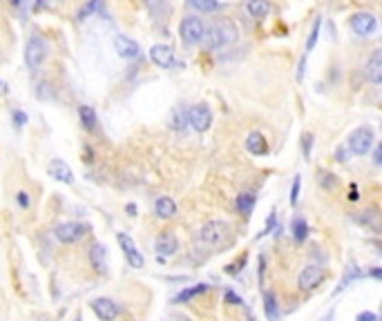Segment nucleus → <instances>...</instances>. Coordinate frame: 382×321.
Instances as JSON below:
<instances>
[{
  "label": "nucleus",
  "instance_id": "nucleus-1",
  "mask_svg": "<svg viewBox=\"0 0 382 321\" xmlns=\"http://www.w3.org/2000/svg\"><path fill=\"white\" fill-rule=\"evenodd\" d=\"M237 38V27L232 25L230 20H217L212 22L210 27H206L204 29V45H206V49L210 51H217V49H224V47H228L232 40Z\"/></svg>",
  "mask_w": 382,
  "mask_h": 321
},
{
  "label": "nucleus",
  "instance_id": "nucleus-2",
  "mask_svg": "<svg viewBox=\"0 0 382 321\" xmlns=\"http://www.w3.org/2000/svg\"><path fill=\"white\" fill-rule=\"evenodd\" d=\"M230 237V225L222 219H212V221H206L199 228L197 232V246L206 248V250H217L219 246L226 243V239Z\"/></svg>",
  "mask_w": 382,
  "mask_h": 321
},
{
  "label": "nucleus",
  "instance_id": "nucleus-3",
  "mask_svg": "<svg viewBox=\"0 0 382 321\" xmlns=\"http://www.w3.org/2000/svg\"><path fill=\"white\" fill-rule=\"evenodd\" d=\"M47 54H50V45L47 40L40 36V33H32L30 40L25 45V65L30 67L32 71L40 69L42 63L47 60Z\"/></svg>",
  "mask_w": 382,
  "mask_h": 321
},
{
  "label": "nucleus",
  "instance_id": "nucleus-4",
  "mask_svg": "<svg viewBox=\"0 0 382 321\" xmlns=\"http://www.w3.org/2000/svg\"><path fill=\"white\" fill-rule=\"evenodd\" d=\"M376 145V134H374V127L369 125H360L356 127L346 138V147L351 154L356 156H364L371 152V147Z\"/></svg>",
  "mask_w": 382,
  "mask_h": 321
},
{
  "label": "nucleus",
  "instance_id": "nucleus-5",
  "mask_svg": "<svg viewBox=\"0 0 382 321\" xmlns=\"http://www.w3.org/2000/svg\"><path fill=\"white\" fill-rule=\"evenodd\" d=\"M204 29H206V25H204L202 18H197V16H186L184 20H181V25H179L181 42H184L186 47L199 45V42H202V38H204Z\"/></svg>",
  "mask_w": 382,
  "mask_h": 321
},
{
  "label": "nucleus",
  "instance_id": "nucleus-6",
  "mask_svg": "<svg viewBox=\"0 0 382 321\" xmlns=\"http://www.w3.org/2000/svg\"><path fill=\"white\" fill-rule=\"evenodd\" d=\"M351 29L358 33V36H374L378 31V18L374 16L371 11H358L351 16L348 20Z\"/></svg>",
  "mask_w": 382,
  "mask_h": 321
},
{
  "label": "nucleus",
  "instance_id": "nucleus-7",
  "mask_svg": "<svg viewBox=\"0 0 382 321\" xmlns=\"http://www.w3.org/2000/svg\"><path fill=\"white\" fill-rule=\"evenodd\" d=\"M324 277H326L324 268H320V266H315V263H311V266H306L302 272H300V277H298V286H300V290L311 292V290H315L320 284H322Z\"/></svg>",
  "mask_w": 382,
  "mask_h": 321
},
{
  "label": "nucleus",
  "instance_id": "nucleus-8",
  "mask_svg": "<svg viewBox=\"0 0 382 321\" xmlns=\"http://www.w3.org/2000/svg\"><path fill=\"white\" fill-rule=\"evenodd\" d=\"M188 123L192 125V129H197V132H206L210 127V123H212V112H210V107L206 103L192 105V107L188 109Z\"/></svg>",
  "mask_w": 382,
  "mask_h": 321
},
{
  "label": "nucleus",
  "instance_id": "nucleus-9",
  "mask_svg": "<svg viewBox=\"0 0 382 321\" xmlns=\"http://www.w3.org/2000/svg\"><path fill=\"white\" fill-rule=\"evenodd\" d=\"M85 230L88 225L83 223H76V221H68V223H60L54 228V234L60 243H76L85 237Z\"/></svg>",
  "mask_w": 382,
  "mask_h": 321
},
{
  "label": "nucleus",
  "instance_id": "nucleus-10",
  "mask_svg": "<svg viewBox=\"0 0 382 321\" xmlns=\"http://www.w3.org/2000/svg\"><path fill=\"white\" fill-rule=\"evenodd\" d=\"M118 246H121L123 255H126L128 263H130L132 268H143L146 266V259H143V255L139 252V248H136V243L132 241V237H128L126 232H118Z\"/></svg>",
  "mask_w": 382,
  "mask_h": 321
},
{
  "label": "nucleus",
  "instance_id": "nucleus-11",
  "mask_svg": "<svg viewBox=\"0 0 382 321\" xmlns=\"http://www.w3.org/2000/svg\"><path fill=\"white\" fill-rule=\"evenodd\" d=\"M114 49H116V54L126 60H136L141 56L139 42L132 40L130 36H123V33H116V36H114Z\"/></svg>",
  "mask_w": 382,
  "mask_h": 321
},
{
  "label": "nucleus",
  "instance_id": "nucleus-12",
  "mask_svg": "<svg viewBox=\"0 0 382 321\" xmlns=\"http://www.w3.org/2000/svg\"><path fill=\"white\" fill-rule=\"evenodd\" d=\"M364 76L371 85H378L382 83V49H374L366 60V67H364Z\"/></svg>",
  "mask_w": 382,
  "mask_h": 321
},
{
  "label": "nucleus",
  "instance_id": "nucleus-13",
  "mask_svg": "<svg viewBox=\"0 0 382 321\" xmlns=\"http://www.w3.org/2000/svg\"><path fill=\"white\" fill-rule=\"evenodd\" d=\"M150 58H152V63L156 67H161V69H170V67H174V63H176L172 47H168V45H152L150 47Z\"/></svg>",
  "mask_w": 382,
  "mask_h": 321
},
{
  "label": "nucleus",
  "instance_id": "nucleus-14",
  "mask_svg": "<svg viewBox=\"0 0 382 321\" xmlns=\"http://www.w3.org/2000/svg\"><path fill=\"white\" fill-rule=\"evenodd\" d=\"M92 310L96 313V317L101 321H114V317H116L118 308L116 304H114L112 299H108V297H98V299L92 301Z\"/></svg>",
  "mask_w": 382,
  "mask_h": 321
},
{
  "label": "nucleus",
  "instance_id": "nucleus-15",
  "mask_svg": "<svg viewBox=\"0 0 382 321\" xmlns=\"http://www.w3.org/2000/svg\"><path fill=\"white\" fill-rule=\"evenodd\" d=\"M154 250H156V255H159L161 259L172 257L174 252L179 250V241H176V237L172 232H164V234H159V239H156Z\"/></svg>",
  "mask_w": 382,
  "mask_h": 321
},
{
  "label": "nucleus",
  "instance_id": "nucleus-16",
  "mask_svg": "<svg viewBox=\"0 0 382 321\" xmlns=\"http://www.w3.org/2000/svg\"><path fill=\"white\" fill-rule=\"evenodd\" d=\"M168 125L170 129H174V132H186L188 129V112H186L184 105H174L172 109H170L168 114Z\"/></svg>",
  "mask_w": 382,
  "mask_h": 321
},
{
  "label": "nucleus",
  "instance_id": "nucleus-17",
  "mask_svg": "<svg viewBox=\"0 0 382 321\" xmlns=\"http://www.w3.org/2000/svg\"><path fill=\"white\" fill-rule=\"evenodd\" d=\"M50 176L56 181H63V183H74V172L70 170V165L60 159H54L50 163Z\"/></svg>",
  "mask_w": 382,
  "mask_h": 321
},
{
  "label": "nucleus",
  "instance_id": "nucleus-18",
  "mask_svg": "<svg viewBox=\"0 0 382 321\" xmlns=\"http://www.w3.org/2000/svg\"><path fill=\"white\" fill-rule=\"evenodd\" d=\"M246 150L250 152L252 156H264L266 152H268V145H266V138L262 132H250L246 136Z\"/></svg>",
  "mask_w": 382,
  "mask_h": 321
},
{
  "label": "nucleus",
  "instance_id": "nucleus-19",
  "mask_svg": "<svg viewBox=\"0 0 382 321\" xmlns=\"http://www.w3.org/2000/svg\"><path fill=\"white\" fill-rule=\"evenodd\" d=\"M90 261H92V266L96 268L101 275L108 272V250H105L101 243H94V246L90 248Z\"/></svg>",
  "mask_w": 382,
  "mask_h": 321
},
{
  "label": "nucleus",
  "instance_id": "nucleus-20",
  "mask_svg": "<svg viewBox=\"0 0 382 321\" xmlns=\"http://www.w3.org/2000/svg\"><path fill=\"white\" fill-rule=\"evenodd\" d=\"M154 214L159 219H172L176 214V203L170 196H159L154 201Z\"/></svg>",
  "mask_w": 382,
  "mask_h": 321
},
{
  "label": "nucleus",
  "instance_id": "nucleus-21",
  "mask_svg": "<svg viewBox=\"0 0 382 321\" xmlns=\"http://www.w3.org/2000/svg\"><path fill=\"white\" fill-rule=\"evenodd\" d=\"M356 219L364 225V228H369L371 232H376V234L380 232V212L376 208H369V210H364V212H358Z\"/></svg>",
  "mask_w": 382,
  "mask_h": 321
},
{
  "label": "nucleus",
  "instance_id": "nucleus-22",
  "mask_svg": "<svg viewBox=\"0 0 382 321\" xmlns=\"http://www.w3.org/2000/svg\"><path fill=\"white\" fill-rule=\"evenodd\" d=\"M246 11H248V16H250V18L262 20V18L268 16L270 2H268V0H246Z\"/></svg>",
  "mask_w": 382,
  "mask_h": 321
},
{
  "label": "nucleus",
  "instance_id": "nucleus-23",
  "mask_svg": "<svg viewBox=\"0 0 382 321\" xmlns=\"http://www.w3.org/2000/svg\"><path fill=\"white\" fill-rule=\"evenodd\" d=\"M78 118H80V125H83V129H88V132H94L96 125H98L96 112H94V107H90V105H80V107H78Z\"/></svg>",
  "mask_w": 382,
  "mask_h": 321
},
{
  "label": "nucleus",
  "instance_id": "nucleus-24",
  "mask_svg": "<svg viewBox=\"0 0 382 321\" xmlns=\"http://www.w3.org/2000/svg\"><path fill=\"white\" fill-rule=\"evenodd\" d=\"M264 313H266V319L268 321H278L280 319L278 297H275V292H270V290L264 292Z\"/></svg>",
  "mask_w": 382,
  "mask_h": 321
},
{
  "label": "nucleus",
  "instance_id": "nucleus-25",
  "mask_svg": "<svg viewBox=\"0 0 382 321\" xmlns=\"http://www.w3.org/2000/svg\"><path fill=\"white\" fill-rule=\"evenodd\" d=\"M255 203H257V194L255 192H242L240 196H237V210H240L244 217H248V214L252 212Z\"/></svg>",
  "mask_w": 382,
  "mask_h": 321
},
{
  "label": "nucleus",
  "instance_id": "nucleus-26",
  "mask_svg": "<svg viewBox=\"0 0 382 321\" xmlns=\"http://www.w3.org/2000/svg\"><path fill=\"white\" fill-rule=\"evenodd\" d=\"M290 232H293V239H295L298 243L306 241V237H308V225H306V221H304L302 217H295L293 221H290Z\"/></svg>",
  "mask_w": 382,
  "mask_h": 321
},
{
  "label": "nucleus",
  "instance_id": "nucleus-27",
  "mask_svg": "<svg viewBox=\"0 0 382 321\" xmlns=\"http://www.w3.org/2000/svg\"><path fill=\"white\" fill-rule=\"evenodd\" d=\"M208 290V286L206 284H197L194 288H188V290H181L179 295H176V299H174V304H188L192 297H197V295H202V292H206Z\"/></svg>",
  "mask_w": 382,
  "mask_h": 321
},
{
  "label": "nucleus",
  "instance_id": "nucleus-28",
  "mask_svg": "<svg viewBox=\"0 0 382 321\" xmlns=\"http://www.w3.org/2000/svg\"><path fill=\"white\" fill-rule=\"evenodd\" d=\"M190 7L202 13H212L219 9V0H190Z\"/></svg>",
  "mask_w": 382,
  "mask_h": 321
},
{
  "label": "nucleus",
  "instance_id": "nucleus-29",
  "mask_svg": "<svg viewBox=\"0 0 382 321\" xmlns=\"http://www.w3.org/2000/svg\"><path fill=\"white\" fill-rule=\"evenodd\" d=\"M360 277H364V272H362V270H360V268H356V266H351V268H348V270H346V275H344V277H342V281H340V286H338V288H336V292H340V290H344V288H346V286H348V284H351V281H353V279H360Z\"/></svg>",
  "mask_w": 382,
  "mask_h": 321
},
{
  "label": "nucleus",
  "instance_id": "nucleus-30",
  "mask_svg": "<svg viewBox=\"0 0 382 321\" xmlns=\"http://www.w3.org/2000/svg\"><path fill=\"white\" fill-rule=\"evenodd\" d=\"M320 25H322V18H315V22H313V29L311 33H308V38H306V51H311L315 45H318V36H320Z\"/></svg>",
  "mask_w": 382,
  "mask_h": 321
},
{
  "label": "nucleus",
  "instance_id": "nucleus-31",
  "mask_svg": "<svg viewBox=\"0 0 382 321\" xmlns=\"http://www.w3.org/2000/svg\"><path fill=\"white\" fill-rule=\"evenodd\" d=\"M300 188H302V176H295L293 179V185H290V196H288V201H290V205H298V201H300Z\"/></svg>",
  "mask_w": 382,
  "mask_h": 321
},
{
  "label": "nucleus",
  "instance_id": "nucleus-32",
  "mask_svg": "<svg viewBox=\"0 0 382 321\" xmlns=\"http://www.w3.org/2000/svg\"><path fill=\"white\" fill-rule=\"evenodd\" d=\"M311 150H313V134L311 132H304L302 134V154L304 159H311Z\"/></svg>",
  "mask_w": 382,
  "mask_h": 321
},
{
  "label": "nucleus",
  "instance_id": "nucleus-33",
  "mask_svg": "<svg viewBox=\"0 0 382 321\" xmlns=\"http://www.w3.org/2000/svg\"><path fill=\"white\" fill-rule=\"evenodd\" d=\"M101 2H103V0H88V4H85V7H83V9H80V11H78V20H83L85 16H90V13H94V11H96L98 7H101Z\"/></svg>",
  "mask_w": 382,
  "mask_h": 321
},
{
  "label": "nucleus",
  "instance_id": "nucleus-34",
  "mask_svg": "<svg viewBox=\"0 0 382 321\" xmlns=\"http://www.w3.org/2000/svg\"><path fill=\"white\" fill-rule=\"evenodd\" d=\"M16 199H18V205H20L22 210H30V208H32V196H30V192L20 190V192L16 194Z\"/></svg>",
  "mask_w": 382,
  "mask_h": 321
},
{
  "label": "nucleus",
  "instance_id": "nucleus-35",
  "mask_svg": "<svg viewBox=\"0 0 382 321\" xmlns=\"http://www.w3.org/2000/svg\"><path fill=\"white\" fill-rule=\"evenodd\" d=\"M320 176H322V179H320V183H322L324 190H333V188H336L338 181H336V176H333V174H326V172H322Z\"/></svg>",
  "mask_w": 382,
  "mask_h": 321
},
{
  "label": "nucleus",
  "instance_id": "nucleus-36",
  "mask_svg": "<svg viewBox=\"0 0 382 321\" xmlns=\"http://www.w3.org/2000/svg\"><path fill=\"white\" fill-rule=\"evenodd\" d=\"M12 118H14V125H16L18 129H20L22 125H27V114L20 112V109H14V112H12Z\"/></svg>",
  "mask_w": 382,
  "mask_h": 321
},
{
  "label": "nucleus",
  "instance_id": "nucleus-37",
  "mask_svg": "<svg viewBox=\"0 0 382 321\" xmlns=\"http://www.w3.org/2000/svg\"><path fill=\"white\" fill-rule=\"evenodd\" d=\"M336 159L340 161V163H346L348 159H351V152L346 150V145H340V147H338V150H336Z\"/></svg>",
  "mask_w": 382,
  "mask_h": 321
},
{
  "label": "nucleus",
  "instance_id": "nucleus-38",
  "mask_svg": "<svg viewBox=\"0 0 382 321\" xmlns=\"http://www.w3.org/2000/svg\"><path fill=\"white\" fill-rule=\"evenodd\" d=\"M356 321H378V315H376V313H369V310H366V313H360V315H358Z\"/></svg>",
  "mask_w": 382,
  "mask_h": 321
},
{
  "label": "nucleus",
  "instance_id": "nucleus-39",
  "mask_svg": "<svg viewBox=\"0 0 382 321\" xmlns=\"http://www.w3.org/2000/svg\"><path fill=\"white\" fill-rule=\"evenodd\" d=\"M226 304H230V306H240V304H242V299H240V297H237L232 290H228V292H226Z\"/></svg>",
  "mask_w": 382,
  "mask_h": 321
},
{
  "label": "nucleus",
  "instance_id": "nucleus-40",
  "mask_svg": "<svg viewBox=\"0 0 382 321\" xmlns=\"http://www.w3.org/2000/svg\"><path fill=\"white\" fill-rule=\"evenodd\" d=\"M304 71H306V54L300 58V65H298V80L304 78Z\"/></svg>",
  "mask_w": 382,
  "mask_h": 321
},
{
  "label": "nucleus",
  "instance_id": "nucleus-41",
  "mask_svg": "<svg viewBox=\"0 0 382 321\" xmlns=\"http://www.w3.org/2000/svg\"><path fill=\"white\" fill-rule=\"evenodd\" d=\"M374 147H376V150H374V165H380V163H382V161H380V159H382V150H380L378 143H376Z\"/></svg>",
  "mask_w": 382,
  "mask_h": 321
},
{
  "label": "nucleus",
  "instance_id": "nucleus-42",
  "mask_svg": "<svg viewBox=\"0 0 382 321\" xmlns=\"http://www.w3.org/2000/svg\"><path fill=\"white\" fill-rule=\"evenodd\" d=\"M360 196H358V190H356V185H351V192H348V201H358Z\"/></svg>",
  "mask_w": 382,
  "mask_h": 321
},
{
  "label": "nucleus",
  "instance_id": "nucleus-43",
  "mask_svg": "<svg viewBox=\"0 0 382 321\" xmlns=\"http://www.w3.org/2000/svg\"><path fill=\"white\" fill-rule=\"evenodd\" d=\"M371 277H374V279H380L382 270H380V268H371Z\"/></svg>",
  "mask_w": 382,
  "mask_h": 321
},
{
  "label": "nucleus",
  "instance_id": "nucleus-44",
  "mask_svg": "<svg viewBox=\"0 0 382 321\" xmlns=\"http://www.w3.org/2000/svg\"><path fill=\"white\" fill-rule=\"evenodd\" d=\"M2 94H7V85H4L2 80H0V96H2Z\"/></svg>",
  "mask_w": 382,
  "mask_h": 321
},
{
  "label": "nucleus",
  "instance_id": "nucleus-45",
  "mask_svg": "<svg viewBox=\"0 0 382 321\" xmlns=\"http://www.w3.org/2000/svg\"><path fill=\"white\" fill-rule=\"evenodd\" d=\"M126 210H128V214H134V212H136V208H134V205H128Z\"/></svg>",
  "mask_w": 382,
  "mask_h": 321
},
{
  "label": "nucleus",
  "instance_id": "nucleus-46",
  "mask_svg": "<svg viewBox=\"0 0 382 321\" xmlns=\"http://www.w3.org/2000/svg\"><path fill=\"white\" fill-rule=\"evenodd\" d=\"M9 4L12 7H20V0H9Z\"/></svg>",
  "mask_w": 382,
  "mask_h": 321
},
{
  "label": "nucleus",
  "instance_id": "nucleus-47",
  "mask_svg": "<svg viewBox=\"0 0 382 321\" xmlns=\"http://www.w3.org/2000/svg\"><path fill=\"white\" fill-rule=\"evenodd\" d=\"M333 315H336V313H333V310H331V313H328V315H326V317H324L322 321H331V319H333Z\"/></svg>",
  "mask_w": 382,
  "mask_h": 321
},
{
  "label": "nucleus",
  "instance_id": "nucleus-48",
  "mask_svg": "<svg viewBox=\"0 0 382 321\" xmlns=\"http://www.w3.org/2000/svg\"><path fill=\"white\" fill-rule=\"evenodd\" d=\"M76 321H80V319H76Z\"/></svg>",
  "mask_w": 382,
  "mask_h": 321
}]
</instances>
